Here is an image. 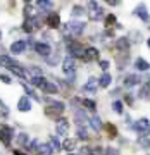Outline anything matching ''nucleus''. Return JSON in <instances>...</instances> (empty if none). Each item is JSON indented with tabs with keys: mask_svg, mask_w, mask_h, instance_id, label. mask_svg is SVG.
<instances>
[{
	"mask_svg": "<svg viewBox=\"0 0 150 155\" xmlns=\"http://www.w3.org/2000/svg\"><path fill=\"white\" fill-rule=\"evenodd\" d=\"M133 129L138 131L142 136H147L150 133V121L148 119H138V121L133 124Z\"/></svg>",
	"mask_w": 150,
	"mask_h": 155,
	"instance_id": "nucleus-1",
	"label": "nucleus"
},
{
	"mask_svg": "<svg viewBox=\"0 0 150 155\" xmlns=\"http://www.w3.org/2000/svg\"><path fill=\"white\" fill-rule=\"evenodd\" d=\"M88 7H90L88 16H90V19H92V21H98V19H102V17H104V11L98 7V4H97V2H90Z\"/></svg>",
	"mask_w": 150,
	"mask_h": 155,
	"instance_id": "nucleus-2",
	"label": "nucleus"
},
{
	"mask_svg": "<svg viewBox=\"0 0 150 155\" xmlns=\"http://www.w3.org/2000/svg\"><path fill=\"white\" fill-rule=\"evenodd\" d=\"M62 110H64V104H62V102H52V104H50V107L45 112H47V116L54 117L55 114H61Z\"/></svg>",
	"mask_w": 150,
	"mask_h": 155,
	"instance_id": "nucleus-3",
	"label": "nucleus"
},
{
	"mask_svg": "<svg viewBox=\"0 0 150 155\" xmlns=\"http://www.w3.org/2000/svg\"><path fill=\"white\" fill-rule=\"evenodd\" d=\"M67 31H71L72 35H81L85 31V22L81 21H72L67 24Z\"/></svg>",
	"mask_w": 150,
	"mask_h": 155,
	"instance_id": "nucleus-4",
	"label": "nucleus"
},
{
	"mask_svg": "<svg viewBox=\"0 0 150 155\" xmlns=\"http://www.w3.org/2000/svg\"><path fill=\"white\" fill-rule=\"evenodd\" d=\"M11 138H12V129L9 126H2L0 127V141L4 143H11Z\"/></svg>",
	"mask_w": 150,
	"mask_h": 155,
	"instance_id": "nucleus-5",
	"label": "nucleus"
},
{
	"mask_svg": "<svg viewBox=\"0 0 150 155\" xmlns=\"http://www.w3.org/2000/svg\"><path fill=\"white\" fill-rule=\"evenodd\" d=\"M74 59L72 57H66L64 59V62H62V69H64V72H67L69 76H71L72 72H74Z\"/></svg>",
	"mask_w": 150,
	"mask_h": 155,
	"instance_id": "nucleus-6",
	"label": "nucleus"
},
{
	"mask_svg": "<svg viewBox=\"0 0 150 155\" xmlns=\"http://www.w3.org/2000/svg\"><path fill=\"white\" fill-rule=\"evenodd\" d=\"M67 131H69V122L66 119H59L57 121V133L61 134V136H66Z\"/></svg>",
	"mask_w": 150,
	"mask_h": 155,
	"instance_id": "nucleus-7",
	"label": "nucleus"
},
{
	"mask_svg": "<svg viewBox=\"0 0 150 155\" xmlns=\"http://www.w3.org/2000/svg\"><path fill=\"white\" fill-rule=\"evenodd\" d=\"M67 48H69V52H71L72 55H85L83 47L79 43H76V41H71V43L67 45Z\"/></svg>",
	"mask_w": 150,
	"mask_h": 155,
	"instance_id": "nucleus-8",
	"label": "nucleus"
},
{
	"mask_svg": "<svg viewBox=\"0 0 150 155\" xmlns=\"http://www.w3.org/2000/svg\"><path fill=\"white\" fill-rule=\"evenodd\" d=\"M26 50V41H22V40H17V41H14L11 47V52L12 54H22Z\"/></svg>",
	"mask_w": 150,
	"mask_h": 155,
	"instance_id": "nucleus-9",
	"label": "nucleus"
},
{
	"mask_svg": "<svg viewBox=\"0 0 150 155\" xmlns=\"http://www.w3.org/2000/svg\"><path fill=\"white\" fill-rule=\"evenodd\" d=\"M35 50H36V54H40V55H43V57L50 55V45H47V43H36L35 45Z\"/></svg>",
	"mask_w": 150,
	"mask_h": 155,
	"instance_id": "nucleus-10",
	"label": "nucleus"
},
{
	"mask_svg": "<svg viewBox=\"0 0 150 155\" xmlns=\"http://www.w3.org/2000/svg\"><path fill=\"white\" fill-rule=\"evenodd\" d=\"M47 22H48L50 28H59V24H61L59 14H57V12H52V14H48V17H47Z\"/></svg>",
	"mask_w": 150,
	"mask_h": 155,
	"instance_id": "nucleus-11",
	"label": "nucleus"
},
{
	"mask_svg": "<svg viewBox=\"0 0 150 155\" xmlns=\"http://www.w3.org/2000/svg\"><path fill=\"white\" fill-rule=\"evenodd\" d=\"M17 109L21 112H28L29 109H31V102H29L28 97H22V98L17 102Z\"/></svg>",
	"mask_w": 150,
	"mask_h": 155,
	"instance_id": "nucleus-12",
	"label": "nucleus"
},
{
	"mask_svg": "<svg viewBox=\"0 0 150 155\" xmlns=\"http://www.w3.org/2000/svg\"><path fill=\"white\" fill-rule=\"evenodd\" d=\"M135 14L142 19V21H148V11H147V7L145 5H140V7H136V11H135Z\"/></svg>",
	"mask_w": 150,
	"mask_h": 155,
	"instance_id": "nucleus-13",
	"label": "nucleus"
},
{
	"mask_svg": "<svg viewBox=\"0 0 150 155\" xmlns=\"http://www.w3.org/2000/svg\"><path fill=\"white\" fill-rule=\"evenodd\" d=\"M97 86H98V81H97L95 78H90L88 81H86V84H85V91L95 93V90H97Z\"/></svg>",
	"mask_w": 150,
	"mask_h": 155,
	"instance_id": "nucleus-14",
	"label": "nucleus"
},
{
	"mask_svg": "<svg viewBox=\"0 0 150 155\" xmlns=\"http://www.w3.org/2000/svg\"><path fill=\"white\" fill-rule=\"evenodd\" d=\"M85 61H95V59H98V50L97 48H88L86 52H85Z\"/></svg>",
	"mask_w": 150,
	"mask_h": 155,
	"instance_id": "nucleus-15",
	"label": "nucleus"
},
{
	"mask_svg": "<svg viewBox=\"0 0 150 155\" xmlns=\"http://www.w3.org/2000/svg\"><path fill=\"white\" fill-rule=\"evenodd\" d=\"M135 67H136L138 71H148L150 64L145 61V59H136V61H135Z\"/></svg>",
	"mask_w": 150,
	"mask_h": 155,
	"instance_id": "nucleus-16",
	"label": "nucleus"
},
{
	"mask_svg": "<svg viewBox=\"0 0 150 155\" xmlns=\"http://www.w3.org/2000/svg\"><path fill=\"white\" fill-rule=\"evenodd\" d=\"M76 122H78V127H85L88 124V119H86V116H85L81 110L76 112Z\"/></svg>",
	"mask_w": 150,
	"mask_h": 155,
	"instance_id": "nucleus-17",
	"label": "nucleus"
},
{
	"mask_svg": "<svg viewBox=\"0 0 150 155\" xmlns=\"http://www.w3.org/2000/svg\"><path fill=\"white\" fill-rule=\"evenodd\" d=\"M138 83H140V76H136V74H129L124 79V84L126 86H135V84H138Z\"/></svg>",
	"mask_w": 150,
	"mask_h": 155,
	"instance_id": "nucleus-18",
	"label": "nucleus"
},
{
	"mask_svg": "<svg viewBox=\"0 0 150 155\" xmlns=\"http://www.w3.org/2000/svg\"><path fill=\"white\" fill-rule=\"evenodd\" d=\"M111 81H112L111 74H109V72H104V74H102V78L98 79V84L105 88V86H109V84H111Z\"/></svg>",
	"mask_w": 150,
	"mask_h": 155,
	"instance_id": "nucleus-19",
	"label": "nucleus"
},
{
	"mask_svg": "<svg viewBox=\"0 0 150 155\" xmlns=\"http://www.w3.org/2000/svg\"><path fill=\"white\" fill-rule=\"evenodd\" d=\"M88 122L92 124V127H93L95 131H100V129H102V121H100V117H98V116H93Z\"/></svg>",
	"mask_w": 150,
	"mask_h": 155,
	"instance_id": "nucleus-20",
	"label": "nucleus"
},
{
	"mask_svg": "<svg viewBox=\"0 0 150 155\" xmlns=\"http://www.w3.org/2000/svg\"><path fill=\"white\" fill-rule=\"evenodd\" d=\"M38 155H52L54 150L50 148V145H38Z\"/></svg>",
	"mask_w": 150,
	"mask_h": 155,
	"instance_id": "nucleus-21",
	"label": "nucleus"
},
{
	"mask_svg": "<svg viewBox=\"0 0 150 155\" xmlns=\"http://www.w3.org/2000/svg\"><path fill=\"white\" fill-rule=\"evenodd\" d=\"M42 88H43V91H47V93H55L57 91V86L55 84H52L50 81H45V84L42 86Z\"/></svg>",
	"mask_w": 150,
	"mask_h": 155,
	"instance_id": "nucleus-22",
	"label": "nucleus"
},
{
	"mask_svg": "<svg viewBox=\"0 0 150 155\" xmlns=\"http://www.w3.org/2000/svg\"><path fill=\"white\" fill-rule=\"evenodd\" d=\"M116 45H117V48L119 50H126L129 47V41H128V38H119L116 41Z\"/></svg>",
	"mask_w": 150,
	"mask_h": 155,
	"instance_id": "nucleus-23",
	"label": "nucleus"
},
{
	"mask_svg": "<svg viewBox=\"0 0 150 155\" xmlns=\"http://www.w3.org/2000/svg\"><path fill=\"white\" fill-rule=\"evenodd\" d=\"M50 148L52 150H61L62 148V145H61V141H59V140L55 138V136H52V138H50Z\"/></svg>",
	"mask_w": 150,
	"mask_h": 155,
	"instance_id": "nucleus-24",
	"label": "nucleus"
},
{
	"mask_svg": "<svg viewBox=\"0 0 150 155\" xmlns=\"http://www.w3.org/2000/svg\"><path fill=\"white\" fill-rule=\"evenodd\" d=\"M138 145L143 148H150V138L148 136H140L138 138Z\"/></svg>",
	"mask_w": 150,
	"mask_h": 155,
	"instance_id": "nucleus-25",
	"label": "nucleus"
},
{
	"mask_svg": "<svg viewBox=\"0 0 150 155\" xmlns=\"http://www.w3.org/2000/svg\"><path fill=\"white\" fill-rule=\"evenodd\" d=\"M140 97H142V98H147V97H150V81H147V84L142 88V91H140Z\"/></svg>",
	"mask_w": 150,
	"mask_h": 155,
	"instance_id": "nucleus-26",
	"label": "nucleus"
},
{
	"mask_svg": "<svg viewBox=\"0 0 150 155\" xmlns=\"http://www.w3.org/2000/svg\"><path fill=\"white\" fill-rule=\"evenodd\" d=\"M76 134H78V138H81V140H86V138H88V131H86L85 127H78Z\"/></svg>",
	"mask_w": 150,
	"mask_h": 155,
	"instance_id": "nucleus-27",
	"label": "nucleus"
},
{
	"mask_svg": "<svg viewBox=\"0 0 150 155\" xmlns=\"http://www.w3.org/2000/svg\"><path fill=\"white\" fill-rule=\"evenodd\" d=\"M62 147H64L66 150H72L74 147H76V141L69 138V140H66V141H64V145H62Z\"/></svg>",
	"mask_w": 150,
	"mask_h": 155,
	"instance_id": "nucleus-28",
	"label": "nucleus"
},
{
	"mask_svg": "<svg viewBox=\"0 0 150 155\" xmlns=\"http://www.w3.org/2000/svg\"><path fill=\"white\" fill-rule=\"evenodd\" d=\"M31 84H35V86H43L45 79L42 76H40V78H31Z\"/></svg>",
	"mask_w": 150,
	"mask_h": 155,
	"instance_id": "nucleus-29",
	"label": "nucleus"
},
{
	"mask_svg": "<svg viewBox=\"0 0 150 155\" xmlns=\"http://www.w3.org/2000/svg\"><path fill=\"white\" fill-rule=\"evenodd\" d=\"M17 143L19 145H26L28 143V134H24V133L17 134Z\"/></svg>",
	"mask_w": 150,
	"mask_h": 155,
	"instance_id": "nucleus-30",
	"label": "nucleus"
},
{
	"mask_svg": "<svg viewBox=\"0 0 150 155\" xmlns=\"http://www.w3.org/2000/svg\"><path fill=\"white\" fill-rule=\"evenodd\" d=\"M83 105H85V107H88L90 110H95V107H97V105H95L93 100H86V98L83 100Z\"/></svg>",
	"mask_w": 150,
	"mask_h": 155,
	"instance_id": "nucleus-31",
	"label": "nucleus"
},
{
	"mask_svg": "<svg viewBox=\"0 0 150 155\" xmlns=\"http://www.w3.org/2000/svg\"><path fill=\"white\" fill-rule=\"evenodd\" d=\"M29 72H33L35 78H40V76H42V69H40V67H36V66H31V67H29Z\"/></svg>",
	"mask_w": 150,
	"mask_h": 155,
	"instance_id": "nucleus-32",
	"label": "nucleus"
},
{
	"mask_svg": "<svg viewBox=\"0 0 150 155\" xmlns=\"http://www.w3.org/2000/svg\"><path fill=\"white\" fill-rule=\"evenodd\" d=\"M112 109H114L117 114H121V112H122V104H121V102H114V104H112Z\"/></svg>",
	"mask_w": 150,
	"mask_h": 155,
	"instance_id": "nucleus-33",
	"label": "nucleus"
},
{
	"mask_svg": "<svg viewBox=\"0 0 150 155\" xmlns=\"http://www.w3.org/2000/svg\"><path fill=\"white\" fill-rule=\"evenodd\" d=\"M81 14H85V11H83V9H81V7H78V5H76V7H74V9H72V16H74V17L81 16Z\"/></svg>",
	"mask_w": 150,
	"mask_h": 155,
	"instance_id": "nucleus-34",
	"label": "nucleus"
},
{
	"mask_svg": "<svg viewBox=\"0 0 150 155\" xmlns=\"http://www.w3.org/2000/svg\"><path fill=\"white\" fill-rule=\"evenodd\" d=\"M38 5L42 7V9H50V7H52V2H48V0H42V2H38Z\"/></svg>",
	"mask_w": 150,
	"mask_h": 155,
	"instance_id": "nucleus-35",
	"label": "nucleus"
},
{
	"mask_svg": "<svg viewBox=\"0 0 150 155\" xmlns=\"http://www.w3.org/2000/svg\"><path fill=\"white\" fill-rule=\"evenodd\" d=\"M22 86H24V90H26V93H28V95H31V97H33V98H35V100H40V98H38V97H36V93H35L33 90H29V88H28V86H26V84H22Z\"/></svg>",
	"mask_w": 150,
	"mask_h": 155,
	"instance_id": "nucleus-36",
	"label": "nucleus"
},
{
	"mask_svg": "<svg viewBox=\"0 0 150 155\" xmlns=\"http://www.w3.org/2000/svg\"><path fill=\"white\" fill-rule=\"evenodd\" d=\"M0 114H9V109H7V105L5 104H2V100H0Z\"/></svg>",
	"mask_w": 150,
	"mask_h": 155,
	"instance_id": "nucleus-37",
	"label": "nucleus"
},
{
	"mask_svg": "<svg viewBox=\"0 0 150 155\" xmlns=\"http://www.w3.org/2000/svg\"><path fill=\"white\" fill-rule=\"evenodd\" d=\"M81 155H93V152H92V148H88V147H83V148H81Z\"/></svg>",
	"mask_w": 150,
	"mask_h": 155,
	"instance_id": "nucleus-38",
	"label": "nucleus"
},
{
	"mask_svg": "<svg viewBox=\"0 0 150 155\" xmlns=\"http://www.w3.org/2000/svg\"><path fill=\"white\" fill-rule=\"evenodd\" d=\"M104 155H119V152H117V150H114V148H107Z\"/></svg>",
	"mask_w": 150,
	"mask_h": 155,
	"instance_id": "nucleus-39",
	"label": "nucleus"
},
{
	"mask_svg": "<svg viewBox=\"0 0 150 155\" xmlns=\"http://www.w3.org/2000/svg\"><path fill=\"white\" fill-rule=\"evenodd\" d=\"M112 22H116V17H114V16L111 14V16H109V17L105 19V24H107V26H111Z\"/></svg>",
	"mask_w": 150,
	"mask_h": 155,
	"instance_id": "nucleus-40",
	"label": "nucleus"
},
{
	"mask_svg": "<svg viewBox=\"0 0 150 155\" xmlns=\"http://www.w3.org/2000/svg\"><path fill=\"white\" fill-rule=\"evenodd\" d=\"M107 131L111 133V136H116V127H114V126H111V124H109V126H107Z\"/></svg>",
	"mask_w": 150,
	"mask_h": 155,
	"instance_id": "nucleus-41",
	"label": "nucleus"
},
{
	"mask_svg": "<svg viewBox=\"0 0 150 155\" xmlns=\"http://www.w3.org/2000/svg\"><path fill=\"white\" fill-rule=\"evenodd\" d=\"M100 67H102L104 71H107V69H109V62H107V61H102V62H100Z\"/></svg>",
	"mask_w": 150,
	"mask_h": 155,
	"instance_id": "nucleus-42",
	"label": "nucleus"
},
{
	"mask_svg": "<svg viewBox=\"0 0 150 155\" xmlns=\"http://www.w3.org/2000/svg\"><path fill=\"white\" fill-rule=\"evenodd\" d=\"M0 79H2V81H4L5 84H9V83H11V78H9V76H4V74L0 76Z\"/></svg>",
	"mask_w": 150,
	"mask_h": 155,
	"instance_id": "nucleus-43",
	"label": "nucleus"
},
{
	"mask_svg": "<svg viewBox=\"0 0 150 155\" xmlns=\"http://www.w3.org/2000/svg\"><path fill=\"white\" fill-rule=\"evenodd\" d=\"M147 45H148V47H150V38H148V40H147Z\"/></svg>",
	"mask_w": 150,
	"mask_h": 155,
	"instance_id": "nucleus-44",
	"label": "nucleus"
},
{
	"mask_svg": "<svg viewBox=\"0 0 150 155\" xmlns=\"http://www.w3.org/2000/svg\"><path fill=\"white\" fill-rule=\"evenodd\" d=\"M16 155H22V153H21V152H16Z\"/></svg>",
	"mask_w": 150,
	"mask_h": 155,
	"instance_id": "nucleus-45",
	"label": "nucleus"
},
{
	"mask_svg": "<svg viewBox=\"0 0 150 155\" xmlns=\"http://www.w3.org/2000/svg\"><path fill=\"white\" fill-rule=\"evenodd\" d=\"M69 155H74V153H69Z\"/></svg>",
	"mask_w": 150,
	"mask_h": 155,
	"instance_id": "nucleus-46",
	"label": "nucleus"
},
{
	"mask_svg": "<svg viewBox=\"0 0 150 155\" xmlns=\"http://www.w3.org/2000/svg\"><path fill=\"white\" fill-rule=\"evenodd\" d=\"M0 36H2V35H0Z\"/></svg>",
	"mask_w": 150,
	"mask_h": 155,
	"instance_id": "nucleus-47",
	"label": "nucleus"
}]
</instances>
